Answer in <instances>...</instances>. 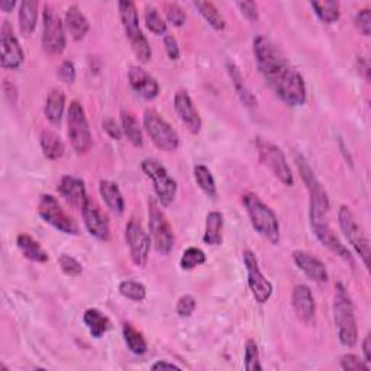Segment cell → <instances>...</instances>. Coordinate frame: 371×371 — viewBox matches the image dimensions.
Instances as JSON below:
<instances>
[{"label":"cell","mask_w":371,"mask_h":371,"mask_svg":"<svg viewBox=\"0 0 371 371\" xmlns=\"http://www.w3.org/2000/svg\"><path fill=\"white\" fill-rule=\"evenodd\" d=\"M148 227L156 251L160 255H168L174 247V232L167 216L154 199L148 202Z\"/></svg>","instance_id":"cell-9"},{"label":"cell","mask_w":371,"mask_h":371,"mask_svg":"<svg viewBox=\"0 0 371 371\" xmlns=\"http://www.w3.org/2000/svg\"><path fill=\"white\" fill-rule=\"evenodd\" d=\"M205 263H206V254L203 250L198 247H189L187 250H184L180 258V267L182 270H186V271H190Z\"/></svg>","instance_id":"cell-40"},{"label":"cell","mask_w":371,"mask_h":371,"mask_svg":"<svg viewBox=\"0 0 371 371\" xmlns=\"http://www.w3.org/2000/svg\"><path fill=\"white\" fill-rule=\"evenodd\" d=\"M64 25L74 41H81L90 31L89 19L86 18V15L81 12V9L77 5H72L67 11H65Z\"/></svg>","instance_id":"cell-24"},{"label":"cell","mask_w":371,"mask_h":371,"mask_svg":"<svg viewBox=\"0 0 371 371\" xmlns=\"http://www.w3.org/2000/svg\"><path fill=\"white\" fill-rule=\"evenodd\" d=\"M222 229H224V215L221 212H209L206 216L203 243L210 247L221 245Z\"/></svg>","instance_id":"cell-30"},{"label":"cell","mask_w":371,"mask_h":371,"mask_svg":"<svg viewBox=\"0 0 371 371\" xmlns=\"http://www.w3.org/2000/svg\"><path fill=\"white\" fill-rule=\"evenodd\" d=\"M312 231L315 234V236L319 239L321 244L323 247L328 248L330 251H332L335 255H338L339 258H342L346 263H350L353 267L356 266L354 263V258L341 241L339 238L335 235V232L332 231L330 222H325V224H318V225H312Z\"/></svg>","instance_id":"cell-21"},{"label":"cell","mask_w":371,"mask_h":371,"mask_svg":"<svg viewBox=\"0 0 371 371\" xmlns=\"http://www.w3.org/2000/svg\"><path fill=\"white\" fill-rule=\"evenodd\" d=\"M15 6H16V2H13V0H2V2H0V9H2L5 13L12 12Z\"/></svg>","instance_id":"cell-53"},{"label":"cell","mask_w":371,"mask_h":371,"mask_svg":"<svg viewBox=\"0 0 371 371\" xmlns=\"http://www.w3.org/2000/svg\"><path fill=\"white\" fill-rule=\"evenodd\" d=\"M102 126H103L104 133L109 137H111L112 140H115V141H121L122 140V137H123L122 126H119L114 118H106V119H103Z\"/></svg>","instance_id":"cell-48"},{"label":"cell","mask_w":371,"mask_h":371,"mask_svg":"<svg viewBox=\"0 0 371 371\" xmlns=\"http://www.w3.org/2000/svg\"><path fill=\"white\" fill-rule=\"evenodd\" d=\"M174 107H176L177 115L190 133L199 134L202 129V118L186 90H179L176 96H174Z\"/></svg>","instance_id":"cell-19"},{"label":"cell","mask_w":371,"mask_h":371,"mask_svg":"<svg viewBox=\"0 0 371 371\" xmlns=\"http://www.w3.org/2000/svg\"><path fill=\"white\" fill-rule=\"evenodd\" d=\"M292 306L296 316L304 322L311 323L316 313V303L312 290L306 285H296L292 292Z\"/></svg>","instance_id":"cell-20"},{"label":"cell","mask_w":371,"mask_h":371,"mask_svg":"<svg viewBox=\"0 0 371 371\" xmlns=\"http://www.w3.org/2000/svg\"><path fill=\"white\" fill-rule=\"evenodd\" d=\"M257 151L259 161L274 174L276 179H278L285 186L295 184L290 166L286 160L285 152L278 145L264 138H257Z\"/></svg>","instance_id":"cell-10"},{"label":"cell","mask_w":371,"mask_h":371,"mask_svg":"<svg viewBox=\"0 0 371 371\" xmlns=\"http://www.w3.org/2000/svg\"><path fill=\"white\" fill-rule=\"evenodd\" d=\"M252 51L259 74L283 103L292 107L306 103L304 79L270 38L258 35L254 39Z\"/></svg>","instance_id":"cell-1"},{"label":"cell","mask_w":371,"mask_h":371,"mask_svg":"<svg viewBox=\"0 0 371 371\" xmlns=\"http://www.w3.org/2000/svg\"><path fill=\"white\" fill-rule=\"evenodd\" d=\"M67 126H69V138L73 149L76 151V154L79 156L87 154V152L92 149L93 138L84 109L81 103L77 100H73L69 106Z\"/></svg>","instance_id":"cell-8"},{"label":"cell","mask_w":371,"mask_h":371,"mask_svg":"<svg viewBox=\"0 0 371 371\" xmlns=\"http://www.w3.org/2000/svg\"><path fill=\"white\" fill-rule=\"evenodd\" d=\"M125 238L133 263L138 267H145L151 250V236L145 232V229L135 217L128 221L125 228Z\"/></svg>","instance_id":"cell-15"},{"label":"cell","mask_w":371,"mask_h":371,"mask_svg":"<svg viewBox=\"0 0 371 371\" xmlns=\"http://www.w3.org/2000/svg\"><path fill=\"white\" fill-rule=\"evenodd\" d=\"M227 70H228V74H229L232 84L235 87V92L239 96V99H241V102L247 107H255L257 106V97L248 89V86L245 84V80L241 74V70L238 69V65L234 61L228 60L227 61Z\"/></svg>","instance_id":"cell-27"},{"label":"cell","mask_w":371,"mask_h":371,"mask_svg":"<svg viewBox=\"0 0 371 371\" xmlns=\"http://www.w3.org/2000/svg\"><path fill=\"white\" fill-rule=\"evenodd\" d=\"M356 25L364 36H370V34H371V12L368 8L357 12Z\"/></svg>","instance_id":"cell-47"},{"label":"cell","mask_w":371,"mask_h":371,"mask_svg":"<svg viewBox=\"0 0 371 371\" xmlns=\"http://www.w3.org/2000/svg\"><path fill=\"white\" fill-rule=\"evenodd\" d=\"M145 176L152 182L158 203L163 208L170 206L177 196V182L174 180L167 168L156 158H145L141 163Z\"/></svg>","instance_id":"cell-7"},{"label":"cell","mask_w":371,"mask_h":371,"mask_svg":"<svg viewBox=\"0 0 371 371\" xmlns=\"http://www.w3.org/2000/svg\"><path fill=\"white\" fill-rule=\"evenodd\" d=\"M99 193L104 205L116 215L125 212V199L119 186L111 180H102L99 183Z\"/></svg>","instance_id":"cell-26"},{"label":"cell","mask_w":371,"mask_h":371,"mask_svg":"<svg viewBox=\"0 0 371 371\" xmlns=\"http://www.w3.org/2000/svg\"><path fill=\"white\" fill-rule=\"evenodd\" d=\"M58 266L61 269V271L65 274V276H70V277H77L83 273V266L81 263H79V261L69 255V254H61L58 257Z\"/></svg>","instance_id":"cell-43"},{"label":"cell","mask_w":371,"mask_h":371,"mask_svg":"<svg viewBox=\"0 0 371 371\" xmlns=\"http://www.w3.org/2000/svg\"><path fill=\"white\" fill-rule=\"evenodd\" d=\"M64 109H65V93L55 87L47 97L46 107H43V114H46V118L48 119L50 123L53 125H60L62 115H64Z\"/></svg>","instance_id":"cell-32"},{"label":"cell","mask_w":371,"mask_h":371,"mask_svg":"<svg viewBox=\"0 0 371 371\" xmlns=\"http://www.w3.org/2000/svg\"><path fill=\"white\" fill-rule=\"evenodd\" d=\"M57 76L62 83L72 84L76 81V65L73 61L65 60L60 64V67L57 70Z\"/></svg>","instance_id":"cell-45"},{"label":"cell","mask_w":371,"mask_h":371,"mask_svg":"<svg viewBox=\"0 0 371 371\" xmlns=\"http://www.w3.org/2000/svg\"><path fill=\"white\" fill-rule=\"evenodd\" d=\"M193 174H194L196 183H198V186L208 196V198L216 199L217 189H216V182L212 176V171L206 166L198 164V166H194Z\"/></svg>","instance_id":"cell-36"},{"label":"cell","mask_w":371,"mask_h":371,"mask_svg":"<svg viewBox=\"0 0 371 371\" xmlns=\"http://www.w3.org/2000/svg\"><path fill=\"white\" fill-rule=\"evenodd\" d=\"M128 80L135 93H138L145 100H154L160 95V84L154 76H151L147 70L133 65L128 70Z\"/></svg>","instance_id":"cell-18"},{"label":"cell","mask_w":371,"mask_h":371,"mask_svg":"<svg viewBox=\"0 0 371 371\" xmlns=\"http://www.w3.org/2000/svg\"><path fill=\"white\" fill-rule=\"evenodd\" d=\"M196 309V299L191 295H183L176 306V312L180 318H189Z\"/></svg>","instance_id":"cell-46"},{"label":"cell","mask_w":371,"mask_h":371,"mask_svg":"<svg viewBox=\"0 0 371 371\" xmlns=\"http://www.w3.org/2000/svg\"><path fill=\"white\" fill-rule=\"evenodd\" d=\"M338 224L346 238V241L351 244L356 252L360 255L364 267L370 269V241L365 236L364 231L358 225L353 210L348 206H341L338 210Z\"/></svg>","instance_id":"cell-12"},{"label":"cell","mask_w":371,"mask_h":371,"mask_svg":"<svg viewBox=\"0 0 371 371\" xmlns=\"http://www.w3.org/2000/svg\"><path fill=\"white\" fill-rule=\"evenodd\" d=\"M193 6L199 11L203 19L215 31H224L227 28V20L224 15L210 2H193Z\"/></svg>","instance_id":"cell-35"},{"label":"cell","mask_w":371,"mask_h":371,"mask_svg":"<svg viewBox=\"0 0 371 371\" xmlns=\"http://www.w3.org/2000/svg\"><path fill=\"white\" fill-rule=\"evenodd\" d=\"M363 354H364V361L371 363V335L367 334L364 341H363Z\"/></svg>","instance_id":"cell-51"},{"label":"cell","mask_w":371,"mask_h":371,"mask_svg":"<svg viewBox=\"0 0 371 371\" xmlns=\"http://www.w3.org/2000/svg\"><path fill=\"white\" fill-rule=\"evenodd\" d=\"M144 129L158 149L166 152H174L179 149V134L154 109H147L144 112Z\"/></svg>","instance_id":"cell-6"},{"label":"cell","mask_w":371,"mask_h":371,"mask_svg":"<svg viewBox=\"0 0 371 371\" xmlns=\"http://www.w3.org/2000/svg\"><path fill=\"white\" fill-rule=\"evenodd\" d=\"M81 216L87 232L92 236L104 243L111 239V224H109V217L102 212L100 206L93 199H87L86 205L81 209Z\"/></svg>","instance_id":"cell-17"},{"label":"cell","mask_w":371,"mask_h":371,"mask_svg":"<svg viewBox=\"0 0 371 371\" xmlns=\"http://www.w3.org/2000/svg\"><path fill=\"white\" fill-rule=\"evenodd\" d=\"M122 335L130 353H134L135 356H144L148 351V344L144 335L135 328L133 323H129V322L123 323Z\"/></svg>","instance_id":"cell-34"},{"label":"cell","mask_w":371,"mask_h":371,"mask_svg":"<svg viewBox=\"0 0 371 371\" xmlns=\"http://www.w3.org/2000/svg\"><path fill=\"white\" fill-rule=\"evenodd\" d=\"M339 367L345 371H368V363L361 360L356 354H344L339 358Z\"/></svg>","instance_id":"cell-44"},{"label":"cell","mask_w":371,"mask_h":371,"mask_svg":"<svg viewBox=\"0 0 371 371\" xmlns=\"http://www.w3.org/2000/svg\"><path fill=\"white\" fill-rule=\"evenodd\" d=\"M243 259H244V266L247 270L248 288L255 302L259 304L267 303L274 290L271 281L263 274V271H261L257 255L251 250H245L243 252Z\"/></svg>","instance_id":"cell-14"},{"label":"cell","mask_w":371,"mask_h":371,"mask_svg":"<svg viewBox=\"0 0 371 371\" xmlns=\"http://www.w3.org/2000/svg\"><path fill=\"white\" fill-rule=\"evenodd\" d=\"M296 166L299 170L300 177L308 189L309 193V217H311V227L318 224L328 222V213H330V198L326 193L322 183L315 176L313 170L311 168L309 163L303 156H296Z\"/></svg>","instance_id":"cell-3"},{"label":"cell","mask_w":371,"mask_h":371,"mask_svg":"<svg viewBox=\"0 0 371 371\" xmlns=\"http://www.w3.org/2000/svg\"><path fill=\"white\" fill-rule=\"evenodd\" d=\"M42 48L51 55H60L67 46L65 25L60 15L50 6H43L42 12Z\"/></svg>","instance_id":"cell-11"},{"label":"cell","mask_w":371,"mask_h":371,"mask_svg":"<svg viewBox=\"0 0 371 371\" xmlns=\"http://www.w3.org/2000/svg\"><path fill=\"white\" fill-rule=\"evenodd\" d=\"M164 15H166V18H167V20L170 22V24L173 27H177V28L184 25L186 18H187L184 9L176 2H167L164 5Z\"/></svg>","instance_id":"cell-42"},{"label":"cell","mask_w":371,"mask_h":371,"mask_svg":"<svg viewBox=\"0 0 371 371\" xmlns=\"http://www.w3.org/2000/svg\"><path fill=\"white\" fill-rule=\"evenodd\" d=\"M83 322L87 326V330H89L90 335L96 339L102 338L109 330H111V326H112L109 318L96 308H90L84 312Z\"/></svg>","instance_id":"cell-29"},{"label":"cell","mask_w":371,"mask_h":371,"mask_svg":"<svg viewBox=\"0 0 371 371\" xmlns=\"http://www.w3.org/2000/svg\"><path fill=\"white\" fill-rule=\"evenodd\" d=\"M152 370H161V368H171V370H182V367H179L177 364L174 363H168V361H157L151 365Z\"/></svg>","instance_id":"cell-52"},{"label":"cell","mask_w":371,"mask_h":371,"mask_svg":"<svg viewBox=\"0 0 371 371\" xmlns=\"http://www.w3.org/2000/svg\"><path fill=\"white\" fill-rule=\"evenodd\" d=\"M38 213L48 225L67 235H79L77 222L65 212L53 194H42L38 202Z\"/></svg>","instance_id":"cell-13"},{"label":"cell","mask_w":371,"mask_h":371,"mask_svg":"<svg viewBox=\"0 0 371 371\" xmlns=\"http://www.w3.org/2000/svg\"><path fill=\"white\" fill-rule=\"evenodd\" d=\"M334 321L339 342L344 346L354 348L358 342V326L356 318L354 303L342 283L335 286L334 296Z\"/></svg>","instance_id":"cell-2"},{"label":"cell","mask_w":371,"mask_h":371,"mask_svg":"<svg viewBox=\"0 0 371 371\" xmlns=\"http://www.w3.org/2000/svg\"><path fill=\"white\" fill-rule=\"evenodd\" d=\"M243 203L255 232L273 245H277L280 241V225L274 210L254 193H245L243 196Z\"/></svg>","instance_id":"cell-4"},{"label":"cell","mask_w":371,"mask_h":371,"mask_svg":"<svg viewBox=\"0 0 371 371\" xmlns=\"http://www.w3.org/2000/svg\"><path fill=\"white\" fill-rule=\"evenodd\" d=\"M164 47H166V51H167V55L171 61H177L180 58V47H179V42L177 39L174 38L173 35H164Z\"/></svg>","instance_id":"cell-49"},{"label":"cell","mask_w":371,"mask_h":371,"mask_svg":"<svg viewBox=\"0 0 371 371\" xmlns=\"http://www.w3.org/2000/svg\"><path fill=\"white\" fill-rule=\"evenodd\" d=\"M16 245L22 252V255H24L27 259L32 261V263L43 264L50 259L48 252L28 234H19L16 238Z\"/></svg>","instance_id":"cell-25"},{"label":"cell","mask_w":371,"mask_h":371,"mask_svg":"<svg viewBox=\"0 0 371 371\" xmlns=\"http://www.w3.org/2000/svg\"><path fill=\"white\" fill-rule=\"evenodd\" d=\"M295 264L306 274L311 280L316 281V283H326L330 278L328 270H326V266L322 263V261L306 252V251H302V250H296L292 254Z\"/></svg>","instance_id":"cell-22"},{"label":"cell","mask_w":371,"mask_h":371,"mask_svg":"<svg viewBox=\"0 0 371 371\" xmlns=\"http://www.w3.org/2000/svg\"><path fill=\"white\" fill-rule=\"evenodd\" d=\"M236 8L251 22H257L259 19L258 6L255 2H236Z\"/></svg>","instance_id":"cell-50"},{"label":"cell","mask_w":371,"mask_h":371,"mask_svg":"<svg viewBox=\"0 0 371 371\" xmlns=\"http://www.w3.org/2000/svg\"><path fill=\"white\" fill-rule=\"evenodd\" d=\"M0 51H2L0 64L6 70L19 69L25 60L24 50H22L16 35L13 34V28L8 20L4 22L2 29H0Z\"/></svg>","instance_id":"cell-16"},{"label":"cell","mask_w":371,"mask_h":371,"mask_svg":"<svg viewBox=\"0 0 371 371\" xmlns=\"http://www.w3.org/2000/svg\"><path fill=\"white\" fill-rule=\"evenodd\" d=\"M144 20H145L147 28L154 35L167 34L166 20L163 19V16L160 15V12H158V9L156 6H152V5H147L145 6Z\"/></svg>","instance_id":"cell-38"},{"label":"cell","mask_w":371,"mask_h":371,"mask_svg":"<svg viewBox=\"0 0 371 371\" xmlns=\"http://www.w3.org/2000/svg\"><path fill=\"white\" fill-rule=\"evenodd\" d=\"M121 126L123 130V135L128 138V141L134 147H142L144 145V137H142V128L138 122V119L130 114L129 111L121 112Z\"/></svg>","instance_id":"cell-33"},{"label":"cell","mask_w":371,"mask_h":371,"mask_svg":"<svg viewBox=\"0 0 371 371\" xmlns=\"http://www.w3.org/2000/svg\"><path fill=\"white\" fill-rule=\"evenodd\" d=\"M244 365L247 371H261L263 370V365L259 363V351H258V345L255 339L250 338L245 342V356H244Z\"/></svg>","instance_id":"cell-41"},{"label":"cell","mask_w":371,"mask_h":371,"mask_svg":"<svg viewBox=\"0 0 371 371\" xmlns=\"http://www.w3.org/2000/svg\"><path fill=\"white\" fill-rule=\"evenodd\" d=\"M58 191L65 202L80 210L89 199L84 182L74 176H62L58 184Z\"/></svg>","instance_id":"cell-23"},{"label":"cell","mask_w":371,"mask_h":371,"mask_svg":"<svg viewBox=\"0 0 371 371\" xmlns=\"http://www.w3.org/2000/svg\"><path fill=\"white\" fill-rule=\"evenodd\" d=\"M118 9L122 27L130 43V48H133L134 54L141 62H149V60L152 58V51L148 39L145 38L140 27V16L135 4L130 2V0H122V2L118 4Z\"/></svg>","instance_id":"cell-5"},{"label":"cell","mask_w":371,"mask_h":371,"mask_svg":"<svg viewBox=\"0 0 371 371\" xmlns=\"http://www.w3.org/2000/svg\"><path fill=\"white\" fill-rule=\"evenodd\" d=\"M312 9L315 11V15L322 20L323 24H334L339 19V4L334 2V0H323V2H311Z\"/></svg>","instance_id":"cell-37"},{"label":"cell","mask_w":371,"mask_h":371,"mask_svg":"<svg viewBox=\"0 0 371 371\" xmlns=\"http://www.w3.org/2000/svg\"><path fill=\"white\" fill-rule=\"evenodd\" d=\"M19 31L24 36H31L36 28L38 19V2L36 0H24L19 5Z\"/></svg>","instance_id":"cell-28"},{"label":"cell","mask_w":371,"mask_h":371,"mask_svg":"<svg viewBox=\"0 0 371 371\" xmlns=\"http://www.w3.org/2000/svg\"><path fill=\"white\" fill-rule=\"evenodd\" d=\"M39 144L42 154L46 156V158L51 161L62 158L65 152V145L60 138V135L55 134L54 130H42L39 137Z\"/></svg>","instance_id":"cell-31"},{"label":"cell","mask_w":371,"mask_h":371,"mask_svg":"<svg viewBox=\"0 0 371 371\" xmlns=\"http://www.w3.org/2000/svg\"><path fill=\"white\" fill-rule=\"evenodd\" d=\"M119 293L133 302H142L147 297V289L140 281L123 280L119 283Z\"/></svg>","instance_id":"cell-39"}]
</instances>
